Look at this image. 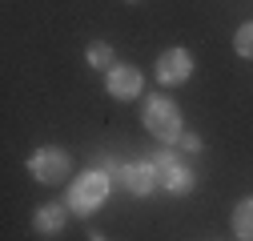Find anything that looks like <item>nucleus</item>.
Masks as SVG:
<instances>
[{"label":"nucleus","instance_id":"f257e3e1","mask_svg":"<svg viewBox=\"0 0 253 241\" xmlns=\"http://www.w3.org/2000/svg\"><path fill=\"white\" fill-rule=\"evenodd\" d=\"M109 189H113V173H105L101 165H97V169H84L73 185H69V205L77 209L81 217H88V213H97V209L105 205Z\"/></svg>","mask_w":253,"mask_h":241},{"label":"nucleus","instance_id":"f03ea898","mask_svg":"<svg viewBox=\"0 0 253 241\" xmlns=\"http://www.w3.org/2000/svg\"><path fill=\"white\" fill-rule=\"evenodd\" d=\"M145 129L157 137V141H181V133H185V120H181V109H177V101H169V97H153V101H145Z\"/></svg>","mask_w":253,"mask_h":241},{"label":"nucleus","instance_id":"7ed1b4c3","mask_svg":"<svg viewBox=\"0 0 253 241\" xmlns=\"http://www.w3.org/2000/svg\"><path fill=\"white\" fill-rule=\"evenodd\" d=\"M69 169H73V157L60 145H44V149H37V153L28 157V173H33L41 185H60V181L69 177Z\"/></svg>","mask_w":253,"mask_h":241},{"label":"nucleus","instance_id":"20e7f679","mask_svg":"<svg viewBox=\"0 0 253 241\" xmlns=\"http://www.w3.org/2000/svg\"><path fill=\"white\" fill-rule=\"evenodd\" d=\"M153 169H157V181H161V189H165V193L181 197V193L193 189V173H189L173 153H157V157H153Z\"/></svg>","mask_w":253,"mask_h":241},{"label":"nucleus","instance_id":"39448f33","mask_svg":"<svg viewBox=\"0 0 253 241\" xmlns=\"http://www.w3.org/2000/svg\"><path fill=\"white\" fill-rule=\"evenodd\" d=\"M193 77V52L189 48H165L157 56V80L161 84H185Z\"/></svg>","mask_w":253,"mask_h":241},{"label":"nucleus","instance_id":"423d86ee","mask_svg":"<svg viewBox=\"0 0 253 241\" xmlns=\"http://www.w3.org/2000/svg\"><path fill=\"white\" fill-rule=\"evenodd\" d=\"M117 181L125 189H129L133 197H149L161 181H157V169H153V161H129V165H121V173H117Z\"/></svg>","mask_w":253,"mask_h":241},{"label":"nucleus","instance_id":"0eeeda50","mask_svg":"<svg viewBox=\"0 0 253 241\" xmlns=\"http://www.w3.org/2000/svg\"><path fill=\"white\" fill-rule=\"evenodd\" d=\"M105 88H109V97H117V101H137L141 88H145V77H141V69H133V65H113Z\"/></svg>","mask_w":253,"mask_h":241},{"label":"nucleus","instance_id":"6e6552de","mask_svg":"<svg viewBox=\"0 0 253 241\" xmlns=\"http://www.w3.org/2000/svg\"><path fill=\"white\" fill-rule=\"evenodd\" d=\"M65 221H69V213H65V205H60V201L41 205V209H37V217H33L37 233H60V229H65Z\"/></svg>","mask_w":253,"mask_h":241},{"label":"nucleus","instance_id":"1a4fd4ad","mask_svg":"<svg viewBox=\"0 0 253 241\" xmlns=\"http://www.w3.org/2000/svg\"><path fill=\"white\" fill-rule=\"evenodd\" d=\"M233 233H237L241 241H253V201H249V197L233 205Z\"/></svg>","mask_w":253,"mask_h":241},{"label":"nucleus","instance_id":"9d476101","mask_svg":"<svg viewBox=\"0 0 253 241\" xmlns=\"http://www.w3.org/2000/svg\"><path fill=\"white\" fill-rule=\"evenodd\" d=\"M84 56H88V69H105V73H109V69L117 65V60H113V44H109V40H92Z\"/></svg>","mask_w":253,"mask_h":241},{"label":"nucleus","instance_id":"9b49d317","mask_svg":"<svg viewBox=\"0 0 253 241\" xmlns=\"http://www.w3.org/2000/svg\"><path fill=\"white\" fill-rule=\"evenodd\" d=\"M233 48H237V56H249V60H253V20H245V24L237 28Z\"/></svg>","mask_w":253,"mask_h":241},{"label":"nucleus","instance_id":"f8f14e48","mask_svg":"<svg viewBox=\"0 0 253 241\" xmlns=\"http://www.w3.org/2000/svg\"><path fill=\"white\" fill-rule=\"evenodd\" d=\"M181 145L189 149V153H197V149H201V137H197V133H181Z\"/></svg>","mask_w":253,"mask_h":241},{"label":"nucleus","instance_id":"ddd939ff","mask_svg":"<svg viewBox=\"0 0 253 241\" xmlns=\"http://www.w3.org/2000/svg\"><path fill=\"white\" fill-rule=\"evenodd\" d=\"M129 4H137V0H129Z\"/></svg>","mask_w":253,"mask_h":241}]
</instances>
